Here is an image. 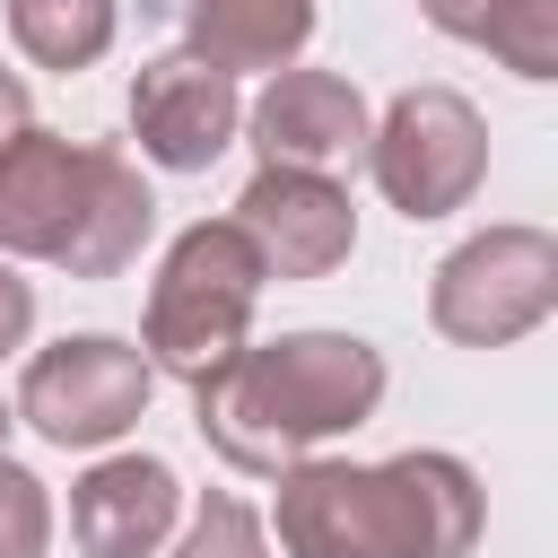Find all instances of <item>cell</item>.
Wrapping results in <instances>:
<instances>
[{"label":"cell","instance_id":"cell-1","mask_svg":"<svg viewBox=\"0 0 558 558\" xmlns=\"http://www.w3.org/2000/svg\"><path fill=\"white\" fill-rule=\"evenodd\" d=\"M384 349L357 331H279V340H244L209 384H192V427L201 445L244 471V480H279L296 462H314L323 445L357 436L384 410Z\"/></svg>","mask_w":558,"mask_h":558},{"label":"cell","instance_id":"cell-2","mask_svg":"<svg viewBox=\"0 0 558 558\" xmlns=\"http://www.w3.org/2000/svg\"><path fill=\"white\" fill-rule=\"evenodd\" d=\"M488 523V497L462 453L410 445L392 462H340L314 453L279 471L270 523L288 558H471Z\"/></svg>","mask_w":558,"mask_h":558},{"label":"cell","instance_id":"cell-3","mask_svg":"<svg viewBox=\"0 0 558 558\" xmlns=\"http://www.w3.org/2000/svg\"><path fill=\"white\" fill-rule=\"evenodd\" d=\"M270 270L244 244L235 218H192L157 279H148V314H140V357L174 384H209L244 340H253V305H262Z\"/></svg>","mask_w":558,"mask_h":558},{"label":"cell","instance_id":"cell-4","mask_svg":"<svg viewBox=\"0 0 558 558\" xmlns=\"http://www.w3.org/2000/svg\"><path fill=\"white\" fill-rule=\"evenodd\" d=\"M366 174H375L384 209H401L410 227L471 209L480 183H488V122H480V105L462 87H436V78L401 87L375 113V131H366Z\"/></svg>","mask_w":558,"mask_h":558},{"label":"cell","instance_id":"cell-5","mask_svg":"<svg viewBox=\"0 0 558 558\" xmlns=\"http://www.w3.org/2000/svg\"><path fill=\"white\" fill-rule=\"evenodd\" d=\"M558 314V235L532 218L462 235L427 279V323L453 349H514Z\"/></svg>","mask_w":558,"mask_h":558},{"label":"cell","instance_id":"cell-6","mask_svg":"<svg viewBox=\"0 0 558 558\" xmlns=\"http://www.w3.org/2000/svg\"><path fill=\"white\" fill-rule=\"evenodd\" d=\"M157 366L140 357V340L122 331H61L52 349L26 357L17 375V427H35L61 453H113L140 418H148Z\"/></svg>","mask_w":558,"mask_h":558},{"label":"cell","instance_id":"cell-7","mask_svg":"<svg viewBox=\"0 0 558 558\" xmlns=\"http://www.w3.org/2000/svg\"><path fill=\"white\" fill-rule=\"evenodd\" d=\"M366 131H375L366 96L340 70H305V61L270 70L262 96L244 105V140L262 148V166H296V174H331V183L349 166H366Z\"/></svg>","mask_w":558,"mask_h":558},{"label":"cell","instance_id":"cell-8","mask_svg":"<svg viewBox=\"0 0 558 558\" xmlns=\"http://www.w3.org/2000/svg\"><path fill=\"white\" fill-rule=\"evenodd\" d=\"M235 131H244V96H235L227 70L192 61L183 44L157 52V61H140V78H131V140H140L148 166L209 174L235 148Z\"/></svg>","mask_w":558,"mask_h":558},{"label":"cell","instance_id":"cell-9","mask_svg":"<svg viewBox=\"0 0 558 558\" xmlns=\"http://www.w3.org/2000/svg\"><path fill=\"white\" fill-rule=\"evenodd\" d=\"M235 227L244 244L262 253L270 279H331L349 253H357V209H349V183L331 174H296V166H262L235 201Z\"/></svg>","mask_w":558,"mask_h":558},{"label":"cell","instance_id":"cell-10","mask_svg":"<svg viewBox=\"0 0 558 558\" xmlns=\"http://www.w3.org/2000/svg\"><path fill=\"white\" fill-rule=\"evenodd\" d=\"M87 174H96V148L26 122L0 148V262H61L87 218Z\"/></svg>","mask_w":558,"mask_h":558},{"label":"cell","instance_id":"cell-11","mask_svg":"<svg viewBox=\"0 0 558 558\" xmlns=\"http://www.w3.org/2000/svg\"><path fill=\"white\" fill-rule=\"evenodd\" d=\"M183 523V480L157 453H96L70 480V541L78 558H157Z\"/></svg>","mask_w":558,"mask_h":558},{"label":"cell","instance_id":"cell-12","mask_svg":"<svg viewBox=\"0 0 558 558\" xmlns=\"http://www.w3.org/2000/svg\"><path fill=\"white\" fill-rule=\"evenodd\" d=\"M314 44V0H183V52L244 78V70H288Z\"/></svg>","mask_w":558,"mask_h":558},{"label":"cell","instance_id":"cell-13","mask_svg":"<svg viewBox=\"0 0 558 558\" xmlns=\"http://www.w3.org/2000/svg\"><path fill=\"white\" fill-rule=\"evenodd\" d=\"M148 235H157V192H148V174H140L122 148H96L87 218H78V235H70V253H61L52 270H70V279H122V270L148 253Z\"/></svg>","mask_w":558,"mask_h":558},{"label":"cell","instance_id":"cell-14","mask_svg":"<svg viewBox=\"0 0 558 558\" xmlns=\"http://www.w3.org/2000/svg\"><path fill=\"white\" fill-rule=\"evenodd\" d=\"M113 26H122V0H9V44L61 78L96 70L113 52Z\"/></svg>","mask_w":558,"mask_h":558},{"label":"cell","instance_id":"cell-15","mask_svg":"<svg viewBox=\"0 0 558 558\" xmlns=\"http://www.w3.org/2000/svg\"><path fill=\"white\" fill-rule=\"evenodd\" d=\"M480 44H488L514 78L549 87V78H558V0H497V9L480 17Z\"/></svg>","mask_w":558,"mask_h":558},{"label":"cell","instance_id":"cell-16","mask_svg":"<svg viewBox=\"0 0 558 558\" xmlns=\"http://www.w3.org/2000/svg\"><path fill=\"white\" fill-rule=\"evenodd\" d=\"M166 558H270V532H262V514H253L244 497L209 488V497L192 506V523H183V541H174Z\"/></svg>","mask_w":558,"mask_h":558},{"label":"cell","instance_id":"cell-17","mask_svg":"<svg viewBox=\"0 0 558 558\" xmlns=\"http://www.w3.org/2000/svg\"><path fill=\"white\" fill-rule=\"evenodd\" d=\"M44 549H52V488L17 453H0V558H44Z\"/></svg>","mask_w":558,"mask_h":558},{"label":"cell","instance_id":"cell-18","mask_svg":"<svg viewBox=\"0 0 558 558\" xmlns=\"http://www.w3.org/2000/svg\"><path fill=\"white\" fill-rule=\"evenodd\" d=\"M35 340V279H17V262H0V357H17Z\"/></svg>","mask_w":558,"mask_h":558},{"label":"cell","instance_id":"cell-19","mask_svg":"<svg viewBox=\"0 0 558 558\" xmlns=\"http://www.w3.org/2000/svg\"><path fill=\"white\" fill-rule=\"evenodd\" d=\"M497 0H418V17L436 26V35H453V44H480V17H488Z\"/></svg>","mask_w":558,"mask_h":558},{"label":"cell","instance_id":"cell-20","mask_svg":"<svg viewBox=\"0 0 558 558\" xmlns=\"http://www.w3.org/2000/svg\"><path fill=\"white\" fill-rule=\"evenodd\" d=\"M26 122H35V96H26V78H17V70H0V148H9Z\"/></svg>","mask_w":558,"mask_h":558},{"label":"cell","instance_id":"cell-21","mask_svg":"<svg viewBox=\"0 0 558 558\" xmlns=\"http://www.w3.org/2000/svg\"><path fill=\"white\" fill-rule=\"evenodd\" d=\"M9 427H17V410H9V401H0V453H9Z\"/></svg>","mask_w":558,"mask_h":558}]
</instances>
